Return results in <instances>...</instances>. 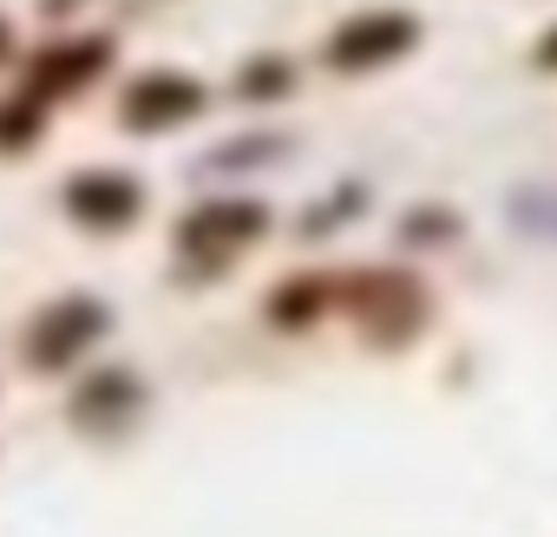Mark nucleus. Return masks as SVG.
<instances>
[{
  "label": "nucleus",
  "instance_id": "obj_7",
  "mask_svg": "<svg viewBox=\"0 0 557 537\" xmlns=\"http://www.w3.org/2000/svg\"><path fill=\"white\" fill-rule=\"evenodd\" d=\"M66 210L92 229H125V223H138L145 190L119 171H79V177H66Z\"/></svg>",
  "mask_w": 557,
  "mask_h": 537
},
{
  "label": "nucleus",
  "instance_id": "obj_14",
  "mask_svg": "<svg viewBox=\"0 0 557 537\" xmlns=\"http://www.w3.org/2000/svg\"><path fill=\"white\" fill-rule=\"evenodd\" d=\"M537 66H544V73H557V27L537 40Z\"/></svg>",
  "mask_w": 557,
  "mask_h": 537
},
{
  "label": "nucleus",
  "instance_id": "obj_1",
  "mask_svg": "<svg viewBox=\"0 0 557 537\" xmlns=\"http://www.w3.org/2000/svg\"><path fill=\"white\" fill-rule=\"evenodd\" d=\"M335 302L361 322L368 348H407L426 328V315H433L420 276H407V268H368V276H348V283H335Z\"/></svg>",
  "mask_w": 557,
  "mask_h": 537
},
{
  "label": "nucleus",
  "instance_id": "obj_12",
  "mask_svg": "<svg viewBox=\"0 0 557 537\" xmlns=\"http://www.w3.org/2000/svg\"><path fill=\"white\" fill-rule=\"evenodd\" d=\"M256 151H283V138H243V145H223L210 164H262Z\"/></svg>",
  "mask_w": 557,
  "mask_h": 537
},
{
  "label": "nucleus",
  "instance_id": "obj_6",
  "mask_svg": "<svg viewBox=\"0 0 557 537\" xmlns=\"http://www.w3.org/2000/svg\"><path fill=\"white\" fill-rule=\"evenodd\" d=\"M106 60H112V40H60V47H47V53H34V66H27V99H66V92H79V86H92L99 73H106Z\"/></svg>",
  "mask_w": 557,
  "mask_h": 537
},
{
  "label": "nucleus",
  "instance_id": "obj_13",
  "mask_svg": "<svg viewBox=\"0 0 557 537\" xmlns=\"http://www.w3.org/2000/svg\"><path fill=\"white\" fill-rule=\"evenodd\" d=\"M407 229H413V236H453V229H459V216H413Z\"/></svg>",
  "mask_w": 557,
  "mask_h": 537
},
{
  "label": "nucleus",
  "instance_id": "obj_11",
  "mask_svg": "<svg viewBox=\"0 0 557 537\" xmlns=\"http://www.w3.org/2000/svg\"><path fill=\"white\" fill-rule=\"evenodd\" d=\"M236 86H243L249 99H269V92H289V86H296V73H289L283 60H256V66H249Z\"/></svg>",
  "mask_w": 557,
  "mask_h": 537
},
{
  "label": "nucleus",
  "instance_id": "obj_5",
  "mask_svg": "<svg viewBox=\"0 0 557 537\" xmlns=\"http://www.w3.org/2000/svg\"><path fill=\"white\" fill-rule=\"evenodd\" d=\"M197 112H203V86L197 79H184V73H145V79L125 86L119 125L125 132H171V125H184Z\"/></svg>",
  "mask_w": 557,
  "mask_h": 537
},
{
  "label": "nucleus",
  "instance_id": "obj_3",
  "mask_svg": "<svg viewBox=\"0 0 557 537\" xmlns=\"http://www.w3.org/2000/svg\"><path fill=\"white\" fill-rule=\"evenodd\" d=\"M262 229H269V210H262V203L223 197V203H203V210H190V216L177 223V249H184L190 262L216 268V262H230L236 249H249Z\"/></svg>",
  "mask_w": 557,
  "mask_h": 537
},
{
  "label": "nucleus",
  "instance_id": "obj_10",
  "mask_svg": "<svg viewBox=\"0 0 557 537\" xmlns=\"http://www.w3.org/2000/svg\"><path fill=\"white\" fill-rule=\"evenodd\" d=\"M40 112H47V105L27 99V92L8 99V105H0V145H34V138H40Z\"/></svg>",
  "mask_w": 557,
  "mask_h": 537
},
{
  "label": "nucleus",
  "instance_id": "obj_8",
  "mask_svg": "<svg viewBox=\"0 0 557 537\" xmlns=\"http://www.w3.org/2000/svg\"><path fill=\"white\" fill-rule=\"evenodd\" d=\"M329 302H335V283L296 276V283H283V289L269 296V322H275V328H309L315 315H329Z\"/></svg>",
  "mask_w": 557,
  "mask_h": 537
},
{
  "label": "nucleus",
  "instance_id": "obj_2",
  "mask_svg": "<svg viewBox=\"0 0 557 537\" xmlns=\"http://www.w3.org/2000/svg\"><path fill=\"white\" fill-rule=\"evenodd\" d=\"M413 47H420V21L381 8V14H355L348 27H335L322 60H329L335 73H374V66H387V60H407Z\"/></svg>",
  "mask_w": 557,
  "mask_h": 537
},
{
  "label": "nucleus",
  "instance_id": "obj_15",
  "mask_svg": "<svg viewBox=\"0 0 557 537\" xmlns=\"http://www.w3.org/2000/svg\"><path fill=\"white\" fill-rule=\"evenodd\" d=\"M14 53V34H8V21H0V60H8Z\"/></svg>",
  "mask_w": 557,
  "mask_h": 537
},
{
  "label": "nucleus",
  "instance_id": "obj_9",
  "mask_svg": "<svg viewBox=\"0 0 557 537\" xmlns=\"http://www.w3.org/2000/svg\"><path fill=\"white\" fill-rule=\"evenodd\" d=\"M132 400H138V387H132V374H99L79 400H73V420H99L106 407H119L125 420H132Z\"/></svg>",
  "mask_w": 557,
  "mask_h": 537
},
{
  "label": "nucleus",
  "instance_id": "obj_4",
  "mask_svg": "<svg viewBox=\"0 0 557 537\" xmlns=\"http://www.w3.org/2000/svg\"><path fill=\"white\" fill-rule=\"evenodd\" d=\"M99 335H106V302H99V296H66V302H53L47 315H34V328H27V361H34L40 374H66Z\"/></svg>",
  "mask_w": 557,
  "mask_h": 537
}]
</instances>
